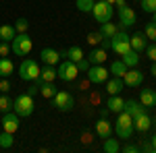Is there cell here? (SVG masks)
Here are the masks:
<instances>
[{"label": "cell", "mask_w": 156, "mask_h": 153, "mask_svg": "<svg viewBox=\"0 0 156 153\" xmlns=\"http://www.w3.org/2000/svg\"><path fill=\"white\" fill-rule=\"evenodd\" d=\"M34 108H36V104H34V97L29 93H21V95H17V97L12 99V112L19 118L31 116V114H34Z\"/></svg>", "instance_id": "obj_1"}, {"label": "cell", "mask_w": 156, "mask_h": 153, "mask_svg": "<svg viewBox=\"0 0 156 153\" xmlns=\"http://www.w3.org/2000/svg\"><path fill=\"white\" fill-rule=\"evenodd\" d=\"M31 50H34V39L27 33H17L15 39L11 42V52L17 56H27Z\"/></svg>", "instance_id": "obj_2"}, {"label": "cell", "mask_w": 156, "mask_h": 153, "mask_svg": "<svg viewBox=\"0 0 156 153\" xmlns=\"http://www.w3.org/2000/svg\"><path fill=\"white\" fill-rule=\"evenodd\" d=\"M117 137L119 139H131L133 137V118L127 114V112H119V116H117Z\"/></svg>", "instance_id": "obj_3"}, {"label": "cell", "mask_w": 156, "mask_h": 153, "mask_svg": "<svg viewBox=\"0 0 156 153\" xmlns=\"http://www.w3.org/2000/svg\"><path fill=\"white\" fill-rule=\"evenodd\" d=\"M40 66H37V62L34 58H23V62L19 64V77L23 79V81H37L40 79Z\"/></svg>", "instance_id": "obj_4"}, {"label": "cell", "mask_w": 156, "mask_h": 153, "mask_svg": "<svg viewBox=\"0 0 156 153\" xmlns=\"http://www.w3.org/2000/svg\"><path fill=\"white\" fill-rule=\"evenodd\" d=\"M90 15L94 17L96 23H106V21L112 19L115 8H112V4H108V2H104V0H98V2H94V8H92Z\"/></svg>", "instance_id": "obj_5"}, {"label": "cell", "mask_w": 156, "mask_h": 153, "mask_svg": "<svg viewBox=\"0 0 156 153\" xmlns=\"http://www.w3.org/2000/svg\"><path fill=\"white\" fill-rule=\"evenodd\" d=\"M110 50L117 54V56H123L131 50V44H129V35L125 31H117L115 35L110 37Z\"/></svg>", "instance_id": "obj_6"}, {"label": "cell", "mask_w": 156, "mask_h": 153, "mask_svg": "<svg viewBox=\"0 0 156 153\" xmlns=\"http://www.w3.org/2000/svg\"><path fill=\"white\" fill-rule=\"evenodd\" d=\"M77 75H79V71H77V64H75L73 60H69V58H65V60L58 64V68H56V77H58V79H62L65 83L75 81V79H77Z\"/></svg>", "instance_id": "obj_7"}, {"label": "cell", "mask_w": 156, "mask_h": 153, "mask_svg": "<svg viewBox=\"0 0 156 153\" xmlns=\"http://www.w3.org/2000/svg\"><path fill=\"white\" fill-rule=\"evenodd\" d=\"M108 77H110V72L102 64H90V68H87V81L92 83V85H102V83H106Z\"/></svg>", "instance_id": "obj_8"}, {"label": "cell", "mask_w": 156, "mask_h": 153, "mask_svg": "<svg viewBox=\"0 0 156 153\" xmlns=\"http://www.w3.org/2000/svg\"><path fill=\"white\" fill-rule=\"evenodd\" d=\"M52 104L58 112H71L73 106H75V99L69 91H56V95L52 97Z\"/></svg>", "instance_id": "obj_9"}, {"label": "cell", "mask_w": 156, "mask_h": 153, "mask_svg": "<svg viewBox=\"0 0 156 153\" xmlns=\"http://www.w3.org/2000/svg\"><path fill=\"white\" fill-rule=\"evenodd\" d=\"M123 83H125V87H140L142 83H144V72L137 71V68H127V72L123 75Z\"/></svg>", "instance_id": "obj_10"}, {"label": "cell", "mask_w": 156, "mask_h": 153, "mask_svg": "<svg viewBox=\"0 0 156 153\" xmlns=\"http://www.w3.org/2000/svg\"><path fill=\"white\" fill-rule=\"evenodd\" d=\"M135 19H137V15H135V11H133L131 6H123V8H119V23L123 29H127V27H131L133 23H135Z\"/></svg>", "instance_id": "obj_11"}, {"label": "cell", "mask_w": 156, "mask_h": 153, "mask_svg": "<svg viewBox=\"0 0 156 153\" xmlns=\"http://www.w3.org/2000/svg\"><path fill=\"white\" fill-rule=\"evenodd\" d=\"M19 116L15 114V112H6L4 116H2V130H6V132H17L19 130Z\"/></svg>", "instance_id": "obj_12"}, {"label": "cell", "mask_w": 156, "mask_h": 153, "mask_svg": "<svg viewBox=\"0 0 156 153\" xmlns=\"http://www.w3.org/2000/svg\"><path fill=\"white\" fill-rule=\"evenodd\" d=\"M150 126H152V120L148 116V112H142L140 116L133 118V128L137 130V132H148Z\"/></svg>", "instance_id": "obj_13"}, {"label": "cell", "mask_w": 156, "mask_h": 153, "mask_svg": "<svg viewBox=\"0 0 156 153\" xmlns=\"http://www.w3.org/2000/svg\"><path fill=\"white\" fill-rule=\"evenodd\" d=\"M40 60L44 62V64H56L60 60V52L58 50H54V48H44L42 52H40Z\"/></svg>", "instance_id": "obj_14"}, {"label": "cell", "mask_w": 156, "mask_h": 153, "mask_svg": "<svg viewBox=\"0 0 156 153\" xmlns=\"http://www.w3.org/2000/svg\"><path fill=\"white\" fill-rule=\"evenodd\" d=\"M123 112H127L131 118L140 116L142 112H146V108L140 104V101H135V99H125V106H123Z\"/></svg>", "instance_id": "obj_15"}, {"label": "cell", "mask_w": 156, "mask_h": 153, "mask_svg": "<svg viewBox=\"0 0 156 153\" xmlns=\"http://www.w3.org/2000/svg\"><path fill=\"white\" fill-rule=\"evenodd\" d=\"M96 135L100 137V139H108V137H112V126H110V122H108L104 116L96 122Z\"/></svg>", "instance_id": "obj_16"}, {"label": "cell", "mask_w": 156, "mask_h": 153, "mask_svg": "<svg viewBox=\"0 0 156 153\" xmlns=\"http://www.w3.org/2000/svg\"><path fill=\"white\" fill-rule=\"evenodd\" d=\"M37 83H40V95L42 97H46V99H52L54 95H56V85H54V81H40L37 79Z\"/></svg>", "instance_id": "obj_17"}, {"label": "cell", "mask_w": 156, "mask_h": 153, "mask_svg": "<svg viewBox=\"0 0 156 153\" xmlns=\"http://www.w3.org/2000/svg\"><path fill=\"white\" fill-rule=\"evenodd\" d=\"M123 89H125V83H123V79H121V77L106 79V91H108V95H119Z\"/></svg>", "instance_id": "obj_18"}, {"label": "cell", "mask_w": 156, "mask_h": 153, "mask_svg": "<svg viewBox=\"0 0 156 153\" xmlns=\"http://www.w3.org/2000/svg\"><path fill=\"white\" fill-rule=\"evenodd\" d=\"M129 44H131V50L144 52L146 46H148V37L144 33H133V35H129Z\"/></svg>", "instance_id": "obj_19"}, {"label": "cell", "mask_w": 156, "mask_h": 153, "mask_svg": "<svg viewBox=\"0 0 156 153\" xmlns=\"http://www.w3.org/2000/svg\"><path fill=\"white\" fill-rule=\"evenodd\" d=\"M123 106H125V99L119 95H110L106 101V110L108 112H112V114H119V112H123Z\"/></svg>", "instance_id": "obj_20"}, {"label": "cell", "mask_w": 156, "mask_h": 153, "mask_svg": "<svg viewBox=\"0 0 156 153\" xmlns=\"http://www.w3.org/2000/svg\"><path fill=\"white\" fill-rule=\"evenodd\" d=\"M140 104L148 110V108H154L156 106V91L152 89H142L140 91Z\"/></svg>", "instance_id": "obj_21"}, {"label": "cell", "mask_w": 156, "mask_h": 153, "mask_svg": "<svg viewBox=\"0 0 156 153\" xmlns=\"http://www.w3.org/2000/svg\"><path fill=\"white\" fill-rule=\"evenodd\" d=\"M106 50H102V48H94L90 54H87V62L90 64H102V62H106Z\"/></svg>", "instance_id": "obj_22"}, {"label": "cell", "mask_w": 156, "mask_h": 153, "mask_svg": "<svg viewBox=\"0 0 156 153\" xmlns=\"http://www.w3.org/2000/svg\"><path fill=\"white\" fill-rule=\"evenodd\" d=\"M12 72H15V64H12V60L9 56H2L0 58V77H11Z\"/></svg>", "instance_id": "obj_23"}, {"label": "cell", "mask_w": 156, "mask_h": 153, "mask_svg": "<svg viewBox=\"0 0 156 153\" xmlns=\"http://www.w3.org/2000/svg\"><path fill=\"white\" fill-rule=\"evenodd\" d=\"M108 72H110L112 77H121V79H123V75L127 72V64H125L123 60H112V62H110Z\"/></svg>", "instance_id": "obj_24"}, {"label": "cell", "mask_w": 156, "mask_h": 153, "mask_svg": "<svg viewBox=\"0 0 156 153\" xmlns=\"http://www.w3.org/2000/svg\"><path fill=\"white\" fill-rule=\"evenodd\" d=\"M121 60L127 64V68H135L137 64H140V52H135V50H129L127 54H123Z\"/></svg>", "instance_id": "obj_25"}, {"label": "cell", "mask_w": 156, "mask_h": 153, "mask_svg": "<svg viewBox=\"0 0 156 153\" xmlns=\"http://www.w3.org/2000/svg\"><path fill=\"white\" fill-rule=\"evenodd\" d=\"M17 35L15 25H0V42H12Z\"/></svg>", "instance_id": "obj_26"}, {"label": "cell", "mask_w": 156, "mask_h": 153, "mask_svg": "<svg viewBox=\"0 0 156 153\" xmlns=\"http://www.w3.org/2000/svg\"><path fill=\"white\" fill-rule=\"evenodd\" d=\"M102 151H104V153H119V151H121V145H119V141H117V139H112V137L104 139Z\"/></svg>", "instance_id": "obj_27"}, {"label": "cell", "mask_w": 156, "mask_h": 153, "mask_svg": "<svg viewBox=\"0 0 156 153\" xmlns=\"http://www.w3.org/2000/svg\"><path fill=\"white\" fill-rule=\"evenodd\" d=\"M119 29H117V25L110 23V21H106V23H100V33H102V37H106V39H110V37L115 35Z\"/></svg>", "instance_id": "obj_28"}, {"label": "cell", "mask_w": 156, "mask_h": 153, "mask_svg": "<svg viewBox=\"0 0 156 153\" xmlns=\"http://www.w3.org/2000/svg\"><path fill=\"white\" fill-rule=\"evenodd\" d=\"M54 79H56V68L52 64H46L40 71V81H54Z\"/></svg>", "instance_id": "obj_29"}, {"label": "cell", "mask_w": 156, "mask_h": 153, "mask_svg": "<svg viewBox=\"0 0 156 153\" xmlns=\"http://www.w3.org/2000/svg\"><path fill=\"white\" fill-rule=\"evenodd\" d=\"M12 145H15L12 132H6V130H2V132H0V149H11Z\"/></svg>", "instance_id": "obj_30"}, {"label": "cell", "mask_w": 156, "mask_h": 153, "mask_svg": "<svg viewBox=\"0 0 156 153\" xmlns=\"http://www.w3.org/2000/svg\"><path fill=\"white\" fill-rule=\"evenodd\" d=\"M67 58L73 60V62L83 60V52H81V48H79V46H71L69 50H67Z\"/></svg>", "instance_id": "obj_31"}, {"label": "cell", "mask_w": 156, "mask_h": 153, "mask_svg": "<svg viewBox=\"0 0 156 153\" xmlns=\"http://www.w3.org/2000/svg\"><path fill=\"white\" fill-rule=\"evenodd\" d=\"M94 2H96V0H77L75 6H77V11H81V12H92Z\"/></svg>", "instance_id": "obj_32"}, {"label": "cell", "mask_w": 156, "mask_h": 153, "mask_svg": "<svg viewBox=\"0 0 156 153\" xmlns=\"http://www.w3.org/2000/svg\"><path fill=\"white\" fill-rule=\"evenodd\" d=\"M12 108V99L6 93H0V112H9Z\"/></svg>", "instance_id": "obj_33"}, {"label": "cell", "mask_w": 156, "mask_h": 153, "mask_svg": "<svg viewBox=\"0 0 156 153\" xmlns=\"http://www.w3.org/2000/svg\"><path fill=\"white\" fill-rule=\"evenodd\" d=\"M144 35L150 39V42H156V23L154 21H150V23L146 25V29H144Z\"/></svg>", "instance_id": "obj_34"}, {"label": "cell", "mask_w": 156, "mask_h": 153, "mask_svg": "<svg viewBox=\"0 0 156 153\" xmlns=\"http://www.w3.org/2000/svg\"><path fill=\"white\" fill-rule=\"evenodd\" d=\"M15 29H17V33H27V29H29V21L27 19H17V23H15Z\"/></svg>", "instance_id": "obj_35"}, {"label": "cell", "mask_w": 156, "mask_h": 153, "mask_svg": "<svg viewBox=\"0 0 156 153\" xmlns=\"http://www.w3.org/2000/svg\"><path fill=\"white\" fill-rule=\"evenodd\" d=\"M144 12H156V0H140Z\"/></svg>", "instance_id": "obj_36"}, {"label": "cell", "mask_w": 156, "mask_h": 153, "mask_svg": "<svg viewBox=\"0 0 156 153\" xmlns=\"http://www.w3.org/2000/svg\"><path fill=\"white\" fill-rule=\"evenodd\" d=\"M144 52H146V56H148V60H152V62H154V60H156V42L148 44Z\"/></svg>", "instance_id": "obj_37"}, {"label": "cell", "mask_w": 156, "mask_h": 153, "mask_svg": "<svg viewBox=\"0 0 156 153\" xmlns=\"http://www.w3.org/2000/svg\"><path fill=\"white\" fill-rule=\"evenodd\" d=\"M87 42H90L92 46H96V44H100V42H102V33H100V31H92V33L87 35Z\"/></svg>", "instance_id": "obj_38"}, {"label": "cell", "mask_w": 156, "mask_h": 153, "mask_svg": "<svg viewBox=\"0 0 156 153\" xmlns=\"http://www.w3.org/2000/svg\"><path fill=\"white\" fill-rule=\"evenodd\" d=\"M25 93H29L31 97H34V95H37V93H40V83H37V81H31V85L25 89Z\"/></svg>", "instance_id": "obj_39"}, {"label": "cell", "mask_w": 156, "mask_h": 153, "mask_svg": "<svg viewBox=\"0 0 156 153\" xmlns=\"http://www.w3.org/2000/svg\"><path fill=\"white\" fill-rule=\"evenodd\" d=\"M11 54V42H0V58Z\"/></svg>", "instance_id": "obj_40"}, {"label": "cell", "mask_w": 156, "mask_h": 153, "mask_svg": "<svg viewBox=\"0 0 156 153\" xmlns=\"http://www.w3.org/2000/svg\"><path fill=\"white\" fill-rule=\"evenodd\" d=\"M11 91V83L6 81V77H0V93H9Z\"/></svg>", "instance_id": "obj_41"}, {"label": "cell", "mask_w": 156, "mask_h": 153, "mask_svg": "<svg viewBox=\"0 0 156 153\" xmlns=\"http://www.w3.org/2000/svg\"><path fill=\"white\" fill-rule=\"evenodd\" d=\"M75 64H77V71H79V72H87V68H90V62H87V58L79 60V62H75Z\"/></svg>", "instance_id": "obj_42"}, {"label": "cell", "mask_w": 156, "mask_h": 153, "mask_svg": "<svg viewBox=\"0 0 156 153\" xmlns=\"http://www.w3.org/2000/svg\"><path fill=\"white\" fill-rule=\"evenodd\" d=\"M121 151H123V153H137V151H140V147H137V145H133V143H127Z\"/></svg>", "instance_id": "obj_43"}, {"label": "cell", "mask_w": 156, "mask_h": 153, "mask_svg": "<svg viewBox=\"0 0 156 153\" xmlns=\"http://www.w3.org/2000/svg\"><path fill=\"white\" fill-rule=\"evenodd\" d=\"M140 151H146V153H154V151H152V143H150V141H144V143H142V147H140Z\"/></svg>", "instance_id": "obj_44"}, {"label": "cell", "mask_w": 156, "mask_h": 153, "mask_svg": "<svg viewBox=\"0 0 156 153\" xmlns=\"http://www.w3.org/2000/svg\"><path fill=\"white\" fill-rule=\"evenodd\" d=\"M125 4H127L125 0H115V4H112V6H117V8H123Z\"/></svg>", "instance_id": "obj_45"}, {"label": "cell", "mask_w": 156, "mask_h": 153, "mask_svg": "<svg viewBox=\"0 0 156 153\" xmlns=\"http://www.w3.org/2000/svg\"><path fill=\"white\" fill-rule=\"evenodd\" d=\"M150 143H152V151L156 153V135H154V137H152V139H150Z\"/></svg>", "instance_id": "obj_46"}, {"label": "cell", "mask_w": 156, "mask_h": 153, "mask_svg": "<svg viewBox=\"0 0 156 153\" xmlns=\"http://www.w3.org/2000/svg\"><path fill=\"white\" fill-rule=\"evenodd\" d=\"M150 75H152V77H156V60H154V64H152V68H150Z\"/></svg>", "instance_id": "obj_47"}, {"label": "cell", "mask_w": 156, "mask_h": 153, "mask_svg": "<svg viewBox=\"0 0 156 153\" xmlns=\"http://www.w3.org/2000/svg\"><path fill=\"white\" fill-rule=\"evenodd\" d=\"M81 141H85V143H90V141H92V137H90V135H83V137H81Z\"/></svg>", "instance_id": "obj_48"}, {"label": "cell", "mask_w": 156, "mask_h": 153, "mask_svg": "<svg viewBox=\"0 0 156 153\" xmlns=\"http://www.w3.org/2000/svg\"><path fill=\"white\" fill-rule=\"evenodd\" d=\"M104 2H108V4H115V0H104Z\"/></svg>", "instance_id": "obj_49"}, {"label": "cell", "mask_w": 156, "mask_h": 153, "mask_svg": "<svg viewBox=\"0 0 156 153\" xmlns=\"http://www.w3.org/2000/svg\"><path fill=\"white\" fill-rule=\"evenodd\" d=\"M152 15H154V19H152V21H154V23H156V12H152Z\"/></svg>", "instance_id": "obj_50"}, {"label": "cell", "mask_w": 156, "mask_h": 153, "mask_svg": "<svg viewBox=\"0 0 156 153\" xmlns=\"http://www.w3.org/2000/svg\"><path fill=\"white\" fill-rule=\"evenodd\" d=\"M154 108H156V106H154Z\"/></svg>", "instance_id": "obj_51"}]
</instances>
